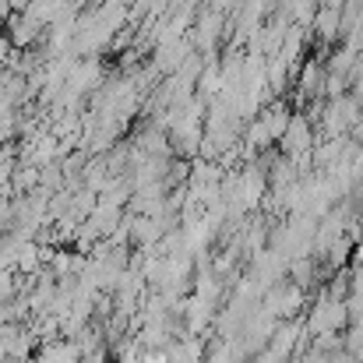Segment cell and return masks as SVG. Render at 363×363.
Returning a JSON list of instances; mask_svg holds the SVG:
<instances>
[{
    "label": "cell",
    "instance_id": "1",
    "mask_svg": "<svg viewBox=\"0 0 363 363\" xmlns=\"http://www.w3.org/2000/svg\"><path fill=\"white\" fill-rule=\"evenodd\" d=\"M145 363H166V360H162V357H159V360H155V357H148V360H145Z\"/></svg>",
    "mask_w": 363,
    "mask_h": 363
}]
</instances>
